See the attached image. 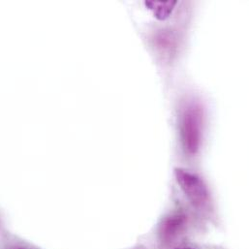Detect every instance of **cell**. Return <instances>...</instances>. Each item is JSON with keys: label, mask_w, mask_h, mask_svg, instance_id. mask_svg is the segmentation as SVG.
<instances>
[{"label": "cell", "mask_w": 249, "mask_h": 249, "mask_svg": "<svg viewBox=\"0 0 249 249\" xmlns=\"http://www.w3.org/2000/svg\"><path fill=\"white\" fill-rule=\"evenodd\" d=\"M204 111L199 103L187 104L180 116V135L183 147L189 154H196L203 138Z\"/></svg>", "instance_id": "cell-1"}, {"label": "cell", "mask_w": 249, "mask_h": 249, "mask_svg": "<svg viewBox=\"0 0 249 249\" xmlns=\"http://www.w3.org/2000/svg\"><path fill=\"white\" fill-rule=\"evenodd\" d=\"M175 175L178 183L193 206L205 208L209 204V190L197 175L181 168L175 169Z\"/></svg>", "instance_id": "cell-2"}, {"label": "cell", "mask_w": 249, "mask_h": 249, "mask_svg": "<svg viewBox=\"0 0 249 249\" xmlns=\"http://www.w3.org/2000/svg\"><path fill=\"white\" fill-rule=\"evenodd\" d=\"M185 223V216L183 214H175L165 220L162 227V235L165 240H170L177 235Z\"/></svg>", "instance_id": "cell-3"}, {"label": "cell", "mask_w": 249, "mask_h": 249, "mask_svg": "<svg viewBox=\"0 0 249 249\" xmlns=\"http://www.w3.org/2000/svg\"><path fill=\"white\" fill-rule=\"evenodd\" d=\"M177 4L176 1H148L146 6L149 7L159 19H164L169 17L173 8Z\"/></svg>", "instance_id": "cell-4"}, {"label": "cell", "mask_w": 249, "mask_h": 249, "mask_svg": "<svg viewBox=\"0 0 249 249\" xmlns=\"http://www.w3.org/2000/svg\"><path fill=\"white\" fill-rule=\"evenodd\" d=\"M26 249V248H17V249Z\"/></svg>", "instance_id": "cell-5"}, {"label": "cell", "mask_w": 249, "mask_h": 249, "mask_svg": "<svg viewBox=\"0 0 249 249\" xmlns=\"http://www.w3.org/2000/svg\"><path fill=\"white\" fill-rule=\"evenodd\" d=\"M190 249V248H184V249Z\"/></svg>", "instance_id": "cell-6"}]
</instances>
